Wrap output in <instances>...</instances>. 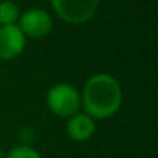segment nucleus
I'll use <instances>...</instances> for the list:
<instances>
[{
  "instance_id": "f257e3e1",
  "label": "nucleus",
  "mask_w": 158,
  "mask_h": 158,
  "mask_svg": "<svg viewBox=\"0 0 158 158\" xmlns=\"http://www.w3.org/2000/svg\"><path fill=\"white\" fill-rule=\"evenodd\" d=\"M123 100L120 83L109 74L89 77L83 88L81 103L91 118H107L114 115Z\"/></svg>"
},
{
  "instance_id": "f03ea898",
  "label": "nucleus",
  "mask_w": 158,
  "mask_h": 158,
  "mask_svg": "<svg viewBox=\"0 0 158 158\" xmlns=\"http://www.w3.org/2000/svg\"><path fill=\"white\" fill-rule=\"evenodd\" d=\"M46 103L58 117H72L78 114V109L81 106V97L72 85L58 83L48 91Z\"/></svg>"
},
{
  "instance_id": "7ed1b4c3",
  "label": "nucleus",
  "mask_w": 158,
  "mask_h": 158,
  "mask_svg": "<svg viewBox=\"0 0 158 158\" xmlns=\"http://www.w3.org/2000/svg\"><path fill=\"white\" fill-rule=\"evenodd\" d=\"M98 3L100 0H51L57 15L69 23H83L89 20L95 14Z\"/></svg>"
},
{
  "instance_id": "20e7f679",
  "label": "nucleus",
  "mask_w": 158,
  "mask_h": 158,
  "mask_svg": "<svg viewBox=\"0 0 158 158\" xmlns=\"http://www.w3.org/2000/svg\"><path fill=\"white\" fill-rule=\"evenodd\" d=\"M19 28L22 32L29 37L39 39L46 35L52 28L51 15L43 9H28L26 12L20 14L19 17Z\"/></svg>"
},
{
  "instance_id": "39448f33",
  "label": "nucleus",
  "mask_w": 158,
  "mask_h": 158,
  "mask_svg": "<svg viewBox=\"0 0 158 158\" xmlns=\"http://www.w3.org/2000/svg\"><path fill=\"white\" fill-rule=\"evenodd\" d=\"M26 37L19 25L0 26V60H11L23 52Z\"/></svg>"
},
{
  "instance_id": "423d86ee",
  "label": "nucleus",
  "mask_w": 158,
  "mask_h": 158,
  "mask_svg": "<svg viewBox=\"0 0 158 158\" xmlns=\"http://www.w3.org/2000/svg\"><path fill=\"white\" fill-rule=\"evenodd\" d=\"M95 131L94 118H91L88 114H75L69 117V121L66 124L68 135L75 141H86L92 137Z\"/></svg>"
},
{
  "instance_id": "0eeeda50",
  "label": "nucleus",
  "mask_w": 158,
  "mask_h": 158,
  "mask_svg": "<svg viewBox=\"0 0 158 158\" xmlns=\"http://www.w3.org/2000/svg\"><path fill=\"white\" fill-rule=\"evenodd\" d=\"M19 17H20V9L15 2H12V0L0 2V26L15 25Z\"/></svg>"
},
{
  "instance_id": "6e6552de",
  "label": "nucleus",
  "mask_w": 158,
  "mask_h": 158,
  "mask_svg": "<svg viewBox=\"0 0 158 158\" xmlns=\"http://www.w3.org/2000/svg\"><path fill=\"white\" fill-rule=\"evenodd\" d=\"M6 158H42V157H40V154H39L37 151H34L32 148H29V146H26V144H22V146L12 148V149L8 152Z\"/></svg>"
},
{
  "instance_id": "1a4fd4ad",
  "label": "nucleus",
  "mask_w": 158,
  "mask_h": 158,
  "mask_svg": "<svg viewBox=\"0 0 158 158\" xmlns=\"http://www.w3.org/2000/svg\"><path fill=\"white\" fill-rule=\"evenodd\" d=\"M0 158H6V155L3 154V149L2 148H0Z\"/></svg>"
}]
</instances>
